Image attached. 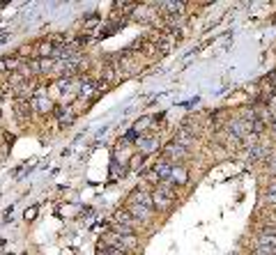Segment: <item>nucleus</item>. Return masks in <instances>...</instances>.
<instances>
[{
	"mask_svg": "<svg viewBox=\"0 0 276 255\" xmlns=\"http://www.w3.org/2000/svg\"><path fill=\"white\" fill-rule=\"evenodd\" d=\"M173 173H175V166L168 161H161L154 166V177L159 179V182H170L173 179Z\"/></svg>",
	"mask_w": 276,
	"mask_h": 255,
	"instance_id": "nucleus-3",
	"label": "nucleus"
},
{
	"mask_svg": "<svg viewBox=\"0 0 276 255\" xmlns=\"http://www.w3.org/2000/svg\"><path fill=\"white\" fill-rule=\"evenodd\" d=\"M5 39H7V35H3V37H0V44H3V42H5Z\"/></svg>",
	"mask_w": 276,
	"mask_h": 255,
	"instance_id": "nucleus-13",
	"label": "nucleus"
},
{
	"mask_svg": "<svg viewBox=\"0 0 276 255\" xmlns=\"http://www.w3.org/2000/svg\"><path fill=\"white\" fill-rule=\"evenodd\" d=\"M152 207H154V202H152V196H147V193H143V191H136L134 196H131L129 200V214L134 218H147L152 212Z\"/></svg>",
	"mask_w": 276,
	"mask_h": 255,
	"instance_id": "nucleus-1",
	"label": "nucleus"
},
{
	"mask_svg": "<svg viewBox=\"0 0 276 255\" xmlns=\"http://www.w3.org/2000/svg\"><path fill=\"white\" fill-rule=\"evenodd\" d=\"M5 67H14V60H7V58H3V60H0V71L5 69Z\"/></svg>",
	"mask_w": 276,
	"mask_h": 255,
	"instance_id": "nucleus-11",
	"label": "nucleus"
},
{
	"mask_svg": "<svg viewBox=\"0 0 276 255\" xmlns=\"http://www.w3.org/2000/svg\"><path fill=\"white\" fill-rule=\"evenodd\" d=\"M102 255H125V250H120V248H115V246H113V248H109V250H104V253Z\"/></svg>",
	"mask_w": 276,
	"mask_h": 255,
	"instance_id": "nucleus-10",
	"label": "nucleus"
},
{
	"mask_svg": "<svg viewBox=\"0 0 276 255\" xmlns=\"http://www.w3.org/2000/svg\"><path fill=\"white\" fill-rule=\"evenodd\" d=\"M274 129H276V122H274Z\"/></svg>",
	"mask_w": 276,
	"mask_h": 255,
	"instance_id": "nucleus-14",
	"label": "nucleus"
},
{
	"mask_svg": "<svg viewBox=\"0 0 276 255\" xmlns=\"http://www.w3.org/2000/svg\"><path fill=\"white\" fill-rule=\"evenodd\" d=\"M141 150L143 152H152V150H157V141H154V138H143L141 141Z\"/></svg>",
	"mask_w": 276,
	"mask_h": 255,
	"instance_id": "nucleus-8",
	"label": "nucleus"
},
{
	"mask_svg": "<svg viewBox=\"0 0 276 255\" xmlns=\"http://www.w3.org/2000/svg\"><path fill=\"white\" fill-rule=\"evenodd\" d=\"M55 113H58V119L62 124H71V122H74V110H71L69 106H60Z\"/></svg>",
	"mask_w": 276,
	"mask_h": 255,
	"instance_id": "nucleus-4",
	"label": "nucleus"
},
{
	"mask_svg": "<svg viewBox=\"0 0 276 255\" xmlns=\"http://www.w3.org/2000/svg\"><path fill=\"white\" fill-rule=\"evenodd\" d=\"M166 154L168 157H175V159H179V157H184V154H187V147H182L179 145V143H170V145L166 147Z\"/></svg>",
	"mask_w": 276,
	"mask_h": 255,
	"instance_id": "nucleus-5",
	"label": "nucleus"
},
{
	"mask_svg": "<svg viewBox=\"0 0 276 255\" xmlns=\"http://www.w3.org/2000/svg\"><path fill=\"white\" fill-rule=\"evenodd\" d=\"M161 10H166V12H182L184 5H182V3H161Z\"/></svg>",
	"mask_w": 276,
	"mask_h": 255,
	"instance_id": "nucleus-9",
	"label": "nucleus"
},
{
	"mask_svg": "<svg viewBox=\"0 0 276 255\" xmlns=\"http://www.w3.org/2000/svg\"><path fill=\"white\" fill-rule=\"evenodd\" d=\"M33 103L37 106V110H49V108H51V99L46 97V94H42V92H39L37 97H35Z\"/></svg>",
	"mask_w": 276,
	"mask_h": 255,
	"instance_id": "nucleus-6",
	"label": "nucleus"
},
{
	"mask_svg": "<svg viewBox=\"0 0 276 255\" xmlns=\"http://www.w3.org/2000/svg\"><path fill=\"white\" fill-rule=\"evenodd\" d=\"M35 214H37V207H33V209H28V212H26V218H35Z\"/></svg>",
	"mask_w": 276,
	"mask_h": 255,
	"instance_id": "nucleus-12",
	"label": "nucleus"
},
{
	"mask_svg": "<svg viewBox=\"0 0 276 255\" xmlns=\"http://www.w3.org/2000/svg\"><path fill=\"white\" fill-rule=\"evenodd\" d=\"M173 198H175V191L168 182H161V184L154 189V193H152V202H154V207H159V209H166V207L173 202Z\"/></svg>",
	"mask_w": 276,
	"mask_h": 255,
	"instance_id": "nucleus-2",
	"label": "nucleus"
},
{
	"mask_svg": "<svg viewBox=\"0 0 276 255\" xmlns=\"http://www.w3.org/2000/svg\"><path fill=\"white\" fill-rule=\"evenodd\" d=\"M118 223L120 225H125V228H131V225H134V218H131L129 212H120L118 214Z\"/></svg>",
	"mask_w": 276,
	"mask_h": 255,
	"instance_id": "nucleus-7",
	"label": "nucleus"
}]
</instances>
